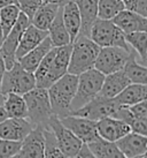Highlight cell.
I'll list each match as a JSON object with an SVG mask.
<instances>
[{"mask_svg":"<svg viewBox=\"0 0 147 158\" xmlns=\"http://www.w3.org/2000/svg\"><path fill=\"white\" fill-rule=\"evenodd\" d=\"M32 128L34 125L26 118L8 117L0 123V137L10 141H22Z\"/></svg>","mask_w":147,"mask_h":158,"instance_id":"15","label":"cell"},{"mask_svg":"<svg viewBox=\"0 0 147 158\" xmlns=\"http://www.w3.org/2000/svg\"><path fill=\"white\" fill-rule=\"evenodd\" d=\"M114 24H116L124 34L133 31H146L147 30V16H143L134 12L123 9L112 19Z\"/></svg>","mask_w":147,"mask_h":158,"instance_id":"17","label":"cell"},{"mask_svg":"<svg viewBox=\"0 0 147 158\" xmlns=\"http://www.w3.org/2000/svg\"><path fill=\"white\" fill-rule=\"evenodd\" d=\"M100 51V46L84 35H78L71 43L68 73L79 75L81 73L94 68L95 59Z\"/></svg>","mask_w":147,"mask_h":158,"instance_id":"2","label":"cell"},{"mask_svg":"<svg viewBox=\"0 0 147 158\" xmlns=\"http://www.w3.org/2000/svg\"><path fill=\"white\" fill-rule=\"evenodd\" d=\"M97 132L101 139L116 142L122 136L131 132V129L129 125L123 120L114 117H106L97 121Z\"/></svg>","mask_w":147,"mask_h":158,"instance_id":"16","label":"cell"},{"mask_svg":"<svg viewBox=\"0 0 147 158\" xmlns=\"http://www.w3.org/2000/svg\"><path fill=\"white\" fill-rule=\"evenodd\" d=\"M59 8H60L59 5L43 2L35 12L34 16L31 18L30 23L42 30H47L55 18Z\"/></svg>","mask_w":147,"mask_h":158,"instance_id":"26","label":"cell"},{"mask_svg":"<svg viewBox=\"0 0 147 158\" xmlns=\"http://www.w3.org/2000/svg\"><path fill=\"white\" fill-rule=\"evenodd\" d=\"M42 4H43V0H18V5L21 12L26 14L30 20Z\"/></svg>","mask_w":147,"mask_h":158,"instance_id":"34","label":"cell"},{"mask_svg":"<svg viewBox=\"0 0 147 158\" xmlns=\"http://www.w3.org/2000/svg\"><path fill=\"white\" fill-rule=\"evenodd\" d=\"M18 5V0H0V8L5 7V6H8V5Z\"/></svg>","mask_w":147,"mask_h":158,"instance_id":"42","label":"cell"},{"mask_svg":"<svg viewBox=\"0 0 147 158\" xmlns=\"http://www.w3.org/2000/svg\"><path fill=\"white\" fill-rule=\"evenodd\" d=\"M6 72V65H5V61L1 54H0V92H1V82H2V77H4V74Z\"/></svg>","mask_w":147,"mask_h":158,"instance_id":"39","label":"cell"},{"mask_svg":"<svg viewBox=\"0 0 147 158\" xmlns=\"http://www.w3.org/2000/svg\"><path fill=\"white\" fill-rule=\"evenodd\" d=\"M105 75L95 68L85 70L77 75V88L71 102L70 112L85 105L86 103L99 95Z\"/></svg>","mask_w":147,"mask_h":158,"instance_id":"4","label":"cell"},{"mask_svg":"<svg viewBox=\"0 0 147 158\" xmlns=\"http://www.w3.org/2000/svg\"><path fill=\"white\" fill-rule=\"evenodd\" d=\"M123 9V0H98V19L112 20Z\"/></svg>","mask_w":147,"mask_h":158,"instance_id":"31","label":"cell"},{"mask_svg":"<svg viewBox=\"0 0 147 158\" xmlns=\"http://www.w3.org/2000/svg\"><path fill=\"white\" fill-rule=\"evenodd\" d=\"M53 48V44L50 37H46L45 40L38 44L36 48H34L31 51H29L28 53H26L23 57H21L18 61L20 62L23 68L28 72H35L36 68L38 67V65L40 64V61L43 60V58L46 56V53Z\"/></svg>","mask_w":147,"mask_h":158,"instance_id":"21","label":"cell"},{"mask_svg":"<svg viewBox=\"0 0 147 158\" xmlns=\"http://www.w3.org/2000/svg\"><path fill=\"white\" fill-rule=\"evenodd\" d=\"M7 118H8V114H7V112L5 110V107L2 105H0V123H2L5 119Z\"/></svg>","mask_w":147,"mask_h":158,"instance_id":"41","label":"cell"},{"mask_svg":"<svg viewBox=\"0 0 147 158\" xmlns=\"http://www.w3.org/2000/svg\"><path fill=\"white\" fill-rule=\"evenodd\" d=\"M59 119L61 123L68 128L74 135L77 136L83 143H90L100 137L97 132V123L93 120L74 114H68Z\"/></svg>","mask_w":147,"mask_h":158,"instance_id":"11","label":"cell"},{"mask_svg":"<svg viewBox=\"0 0 147 158\" xmlns=\"http://www.w3.org/2000/svg\"><path fill=\"white\" fill-rule=\"evenodd\" d=\"M47 32L53 46H62V45L70 44L69 34L66 29L63 20H62V6H60L55 18L47 29Z\"/></svg>","mask_w":147,"mask_h":158,"instance_id":"25","label":"cell"},{"mask_svg":"<svg viewBox=\"0 0 147 158\" xmlns=\"http://www.w3.org/2000/svg\"><path fill=\"white\" fill-rule=\"evenodd\" d=\"M44 133L43 126H36L31 132L21 141V148L15 157H44Z\"/></svg>","mask_w":147,"mask_h":158,"instance_id":"14","label":"cell"},{"mask_svg":"<svg viewBox=\"0 0 147 158\" xmlns=\"http://www.w3.org/2000/svg\"><path fill=\"white\" fill-rule=\"evenodd\" d=\"M62 20L69 34L70 43H73L81 30V15L75 0H68L62 6Z\"/></svg>","mask_w":147,"mask_h":158,"instance_id":"22","label":"cell"},{"mask_svg":"<svg viewBox=\"0 0 147 158\" xmlns=\"http://www.w3.org/2000/svg\"><path fill=\"white\" fill-rule=\"evenodd\" d=\"M29 24H30V19L21 12L16 23L2 40V44L0 46V54L4 59L6 69H9L16 62V56H15L16 48L18 46L23 31L26 30V28Z\"/></svg>","mask_w":147,"mask_h":158,"instance_id":"7","label":"cell"},{"mask_svg":"<svg viewBox=\"0 0 147 158\" xmlns=\"http://www.w3.org/2000/svg\"><path fill=\"white\" fill-rule=\"evenodd\" d=\"M20 13H21V9L18 7V5L15 4L0 8V24H1L2 34H4V38L16 23Z\"/></svg>","mask_w":147,"mask_h":158,"instance_id":"30","label":"cell"},{"mask_svg":"<svg viewBox=\"0 0 147 158\" xmlns=\"http://www.w3.org/2000/svg\"><path fill=\"white\" fill-rule=\"evenodd\" d=\"M43 133H44V157H63L62 152L59 149L58 141L54 135V133L51 128L46 126H43Z\"/></svg>","mask_w":147,"mask_h":158,"instance_id":"32","label":"cell"},{"mask_svg":"<svg viewBox=\"0 0 147 158\" xmlns=\"http://www.w3.org/2000/svg\"><path fill=\"white\" fill-rule=\"evenodd\" d=\"M123 157L145 158L147 154V136L130 132L115 142Z\"/></svg>","mask_w":147,"mask_h":158,"instance_id":"13","label":"cell"},{"mask_svg":"<svg viewBox=\"0 0 147 158\" xmlns=\"http://www.w3.org/2000/svg\"><path fill=\"white\" fill-rule=\"evenodd\" d=\"M67 1L68 0H43V2H46V4H55V5H59V6H63Z\"/></svg>","mask_w":147,"mask_h":158,"instance_id":"40","label":"cell"},{"mask_svg":"<svg viewBox=\"0 0 147 158\" xmlns=\"http://www.w3.org/2000/svg\"><path fill=\"white\" fill-rule=\"evenodd\" d=\"M123 72L131 83H147V68L146 65H143L139 60L137 53L133 50L130 51L129 58L126 59L123 66Z\"/></svg>","mask_w":147,"mask_h":158,"instance_id":"23","label":"cell"},{"mask_svg":"<svg viewBox=\"0 0 147 158\" xmlns=\"http://www.w3.org/2000/svg\"><path fill=\"white\" fill-rule=\"evenodd\" d=\"M125 40L131 50L137 53L139 60L146 65L147 57V34L146 31H133L125 34Z\"/></svg>","mask_w":147,"mask_h":158,"instance_id":"29","label":"cell"},{"mask_svg":"<svg viewBox=\"0 0 147 158\" xmlns=\"http://www.w3.org/2000/svg\"><path fill=\"white\" fill-rule=\"evenodd\" d=\"M147 97L146 84L130 83L123 89L118 95L114 97V99L120 106H129L136 104L138 102L145 101Z\"/></svg>","mask_w":147,"mask_h":158,"instance_id":"24","label":"cell"},{"mask_svg":"<svg viewBox=\"0 0 147 158\" xmlns=\"http://www.w3.org/2000/svg\"><path fill=\"white\" fill-rule=\"evenodd\" d=\"M76 157H93V155H92L91 150L89 148L87 143H82Z\"/></svg>","mask_w":147,"mask_h":158,"instance_id":"38","label":"cell"},{"mask_svg":"<svg viewBox=\"0 0 147 158\" xmlns=\"http://www.w3.org/2000/svg\"><path fill=\"white\" fill-rule=\"evenodd\" d=\"M130 113L132 115V118L136 119H145L147 120V104L146 99L141 102H138L136 104L128 106Z\"/></svg>","mask_w":147,"mask_h":158,"instance_id":"36","label":"cell"},{"mask_svg":"<svg viewBox=\"0 0 147 158\" xmlns=\"http://www.w3.org/2000/svg\"><path fill=\"white\" fill-rule=\"evenodd\" d=\"M131 132L141 134V135H147V120L145 119H136L132 118L129 123Z\"/></svg>","mask_w":147,"mask_h":158,"instance_id":"37","label":"cell"},{"mask_svg":"<svg viewBox=\"0 0 147 158\" xmlns=\"http://www.w3.org/2000/svg\"><path fill=\"white\" fill-rule=\"evenodd\" d=\"M48 36L47 30H42L34 24H29L23 31L21 36V40L18 43V46L16 48V60H18L21 57H23L26 53L31 51L34 48H36L38 44H40L46 37Z\"/></svg>","mask_w":147,"mask_h":158,"instance_id":"18","label":"cell"},{"mask_svg":"<svg viewBox=\"0 0 147 158\" xmlns=\"http://www.w3.org/2000/svg\"><path fill=\"white\" fill-rule=\"evenodd\" d=\"M124 8L147 16V0H123Z\"/></svg>","mask_w":147,"mask_h":158,"instance_id":"35","label":"cell"},{"mask_svg":"<svg viewBox=\"0 0 147 158\" xmlns=\"http://www.w3.org/2000/svg\"><path fill=\"white\" fill-rule=\"evenodd\" d=\"M47 126L53 131L54 135L58 141L59 149L62 152L63 157H76L78 154V150L82 145V141L75 136L70 132L68 128H66L61 123L59 117L53 114L50 118Z\"/></svg>","mask_w":147,"mask_h":158,"instance_id":"10","label":"cell"},{"mask_svg":"<svg viewBox=\"0 0 147 158\" xmlns=\"http://www.w3.org/2000/svg\"><path fill=\"white\" fill-rule=\"evenodd\" d=\"M2 106L8 114L13 118H26V104L22 95L15 92H8L5 95Z\"/></svg>","mask_w":147,"mask_h":158,"instance_id":"28","label":"cell"},{"mask_svg":"<svg viewBox=\"0 0 147 158\" xmlns=\"http://www.w3.org/2000/svg\"><path fill=\"white\" fill-rule=\"evenodd\" d=\"M23 98L26 104V119L34 125V127L46 126L53 115L47 89L35 87L24 94Z\"/></svg>","mask_w":147,"mask_h":158,"instance_id":"3","label":"cell"},{"mask_svg":"<svg viewBox=\"0 0 147 158\" xmlns=\"http://www.w3.org/2000/svg\"><path fill=\"white\" fill-rule=\"evenodd\" d=\"M35 87V74L26 70L16 60L13 66L5 72L1 82V94L5 96L8 92H15L23 96Z\"/></svg>","mask_w":147,"mask_h":158,"instance_id":"6","label":"cell"},{"mask_svg":"<svg viewBox=\"0 0 147 158\" xmlns=\"http://www.w3.org/2000/svg\"><path fill=\"white\" fill-rule=\"evenodd\" d=\"M89 37L100 48L120 46L126 50H131L125 40V34L116 24H114L112 20L97 19L90 30Z\"/></svg>","mask_w":147,"mask_h":158,"instance_id":"5","label":"cell"},{"mask_svg":"<svg viewBox=\"0 0 147 158\" xmlns=\"http://www.w3.org/2000/svg\"><path fill=\"white\" fill-rule=\"evenodd\" d=\"M130 83H131L130 80L126 77L123 70H117V72L105 75L104 82L99 91V96L114 98Z\"/></svg>","mask_w":147,"mask_h":158,"instance_id":"20","label":"cell"},{"mask_svg":"<svg viewBox=\"0 0 147 158\" xmlns=\"http://www.w3.org/2000/svg\"><path fill=\"white\" fill-rule=\"evenodd\" d=\"M93 157L97 158H123L122 152L118 150L115 142L104 140L99 137L98 140L87 143Z\"/></svg>","mask_w":147,"mask_h":158,"instance_id":"27","label":"cell"},{"mask_svg":"<svg viewBox=\"0 0 147 158\" xmlns=\"http://www.w3.org/2000/svg\"><path fill=\"white\" fill-rule=\"evenodd\" d=\"M130 51L131 50H126L120 46L100 48L94 62V68L101 72L104 75L122 70L126 59L129 58Z\"/></svg>","mask_w":147,"mask_h":158,"instance_id":"8","label":"cell"},{"mask_svg":"<svg viewBox=\"0 0 147 158\" xmlns=\"http://www.w3.org/2000/svg\"><path fill=\"white\" fill-rule=\"evenodd\" d=\"M70 52H71V43L62 46H56L55 56L52 61V65L50 67L47 75L45 79L40 82V88L47 89L50 85H52L58 79L63 76L66 73H68V65H69Z\"/></svg>","mask_w":147,"mask_h":158,"instance_id":"12","label":"cell"},{"mask_svg":"<svg viewBox=\"0 0 147 158\" xmlns=\"http://www.w3.org/2000/svg\"><path fill=\"white\" fill-rule=\"evenodd\" d=\"M4 99H5V96L0 92V105H2V104H4Z\"/></svg>","mask_w":147,"mask_h":158,"instance_id":"44","label":"cell"},{"mask_svg":"<svg viewBox=\"0 0 147 158\" xmlns=\"http://www.w3.org/2000/svg\"><path fill=\"white\" fill-rule=\"evenodd\" d=\"M21 148V141H10L0 137V157H15Z\"/></svg>","mask_w":147,"mask_h":158,"instance_id":"33","label":"cell"},{"mask_svg":"<svg viewBox=\"0 0 147 158\" xmlns=\"http://www.w3.org/2000/svg\"><path fill=\"white\" fill-rule=\"evenodd\" d=\"M81 15V30L78 35L90 36L93 23L98 19V0H75Z\"/></svg>","mask_w":147,"mask_h":158,"instance_id":"19","label":"cell"},{"mask_svg":"<svg viewBox=\"0 0 147 158\" xmlns=\"http://www.w3.org/2000/svg\"><path fill=\"white\" fill-rule=\"evenodd\" d=\"M120 105L117 104L114 98H107L102 96H95L93 99L86 103L85 105L77 110L71 111L69 114L79 115L83 118H87L93 121H98L106 117H112L117 111Z\"/></svg>","mask_w":147,"mask_h":158,"instance_id":"9","label":"cell"},{"mask_svg":"<svg viewBox=\"0 0 147 158\" xmlns=\"http://www.w3.org/2000/svg\"><path fill=\"white\" fill-rule=\"evenodd\" d=\"M77 88V75L66 73L47 88L53 114L62 118L70 113V106Z\"/></svg>","mask_w":147,"mask_h":158,"instance_id":"1","label":"cell"},{"mask_svg":"<svg viewBox=\"0 0 147 158\" xmlns=\"http://www.w3.org/2000/svg\"><path fill=\"white\" fill-rule=\"evenodd\" d=\"M2 40H4V34H2V29H1V24H0V46L2 44Z\"/></svg>","mask_w":147,"mask_h":158,"instance_id":"43","label":"cell"}]
</instances>
